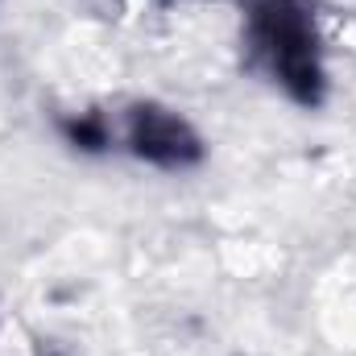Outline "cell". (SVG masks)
<instances>
[{"label":"cell","mask_w":356,"mask_h":356,"mask_svg":"<svg viewBox=\"0 0 356 356\" xmlns=\"http://www.w3.org/2000/svg\"><path fill=\"white\" fill-rule=\"evenodd\" d=\"M245 42L253 63L290 99L307 108L323 99L319 33L302 0H245Z\"/></svg>","instance_id":"cell-1"},{"label":"cell","mask_w":356,"mask_h":356,"mask_svg":"<svg viewBox=\"0 0 356 356\" xmlns=\"http://www.w3.org/2000/svg\"><path fill=\"white\" fill-rule=\"evenodd\" d=\"M124 141L129 149L141 158V162H154V166H166V170H182V166H195L203 158V145L199 137L191 133V124L166 112L158 104H137L129 112V129H124Z\"/></svg>","instance_id":"cell-2"}]
</instances>
